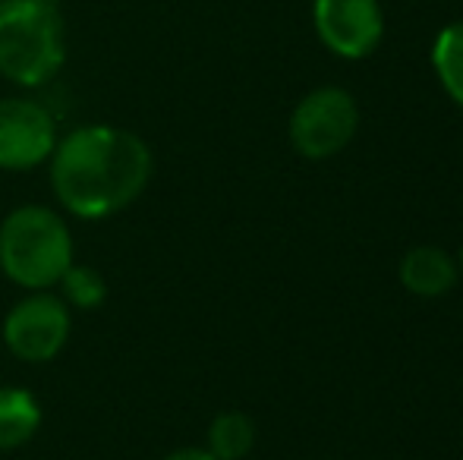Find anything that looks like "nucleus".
Instances as JSON below:
<instances>
[{
  "instance_id": "nucleus-1",
  "label": "nucleus",
  "mask_w": 463,
  "mask_h": 460,
  "mask_svg": "<svg viewBox=\"0 0 463 460\" xmlns=\"http://www.w3.org/2000/svg\"><path fill=\"white\" fill-rule=\"evenodd\" d=\"M48 161L57 202L82 221H101L133 205L155 171L146 139L108 123L80 127L57 139Z\"/></svg>"
},
{
  "instance_id": "nucleus-2",
  "label": "nucleus",
  "mask_w": 463,
  "mask_h": 460,
  "mask_svg": "<svg viewBox=\"0 0 463 460\" xmlns=\"http://www.w3.org/2000/svg\"><path fill=\"white\" fill-rule=\"evenodd\" d=\"M67 61L61 0H0V76L13 86H48Z\"/></svg>"
},
{
  "instance_id": "nucleus-3",
  "label": "nucleus",
  "mask_w": 463,
  "mask_h": 460,
  "mask_svg": "<svg viewBox=\"0 0 463 460\" xmlns=\"http://www.w3.org/2000/svg\"><path fill=\"white\" fill-rule=\"evenodd\" d=\"M70 228L48 205H19L0 224V271L16 287L51 290L73 265Z\"/></svg>"
},
{
  "instance_id": "nucleus-4",
  "label": "nucleus",
  "mask_w": 463,
  "mask_h": 460,
  "mask_svg": "<svg viewBox=\"0 0 463 460\" xmlns=\"http://www.w3.org/2000/svg\"><path fill=\"white\" fill-rule=\"evenodd\" d=\"M360 127V111L350 92L325 86L309 92L290 117V142L299 155L322 161L337 155Z\"/></svg>"
},
{
  "instance_id": "nucleus-5",
  "label": "nucleus",
  "mask_w": 463,
  "mask_h": 460,
  "mask_svg": "<svg viewBox=\"0 0 463 460\" xmlns=\"http://www.w3.org/2000/svg\"><path fill=\"white\" fill-rule=\"evenodd\" d=\"M70 328L73 315L61 296L48 290H29V296L6 313L4 344L23 362H48L70 341Z\"/></svg>"
},
{
  "instance_id": "nucleus-6",
  "label": "nucleus",
  "mask_w": 463,
  "mask_h": 460,
  "mask_svg": "<svg viewBox=\"0 0 463 460\" xmlns=\"http://www.w3.org/2000/svg\"><path fill=\"white\" fill-rule=\"evenodd\" d=\"M57 120L32 99H0V171H32L54 155Z\"/></svg>"
},
{
  "instance_id": "nucleus-7",
  "label": "nucleus",
  "mask_w": 463,
  "mask_h": 460,
  "mask_svg": "<svg viewBox=\"0 0 463 460\" xmlns=\"http://www.w3.org/2000/svg\"><path fill=\"white\" fill-rule=\"evenodd\" d=\"M312 23L325 48L347 61L369 57L384 35V13L378 0H316Z\"/></svg>"
},
{
  "instance_id": "nucleus-8",
  "label": "nucleus",
  "mask_w": 463,
  "mask_h": 460,
  "mask_svg": "<svg viewBox=\"0 0 463 460\" xmlns=\"http://www.w3.org/2000/svg\"><path fill=\"white\" fill-rule=\"evenodd\" d=\"M401 281L416 296H441L458 284V262L439 246H416L403 256Z\"/></svg>"
},
{
  "instance_id": "nucleus-9",
  "label": "nucleus",
  "mask_w": 463,
  "mask_h": 460,
  "mask_svg": "<svg viewBox=\"0 0 463 460\" xmlns=\"http://www.w3.org/2000/svg\"><path fill=\"white\" fill-rule=\"evenodd\" d=\"M42 426V407L35 394L16 385H0V451L23 448Z\"/></svg>"
},
{
  "instance_id": "nucleus-10",
  "label": "nucleus",
  "mask_w": 463,
  "mask_h": 460,
  "mask_svg": "<svg viewBox=\"0 0 463 460\" xmlns=\"http://www.w3.org/2000/svg\"><path fill=\"white\" fill-rule=\"evenodd\" d=\"M256 445V423L246 413H221L208 426V451L218 460H243Z\"/></svg>"
},
{
  "instance_id": "nucleus-11",
  "label": "nucleus",
  "mask_w": 463,
  "mask_h": 460,
  "mask_svg": "<svg viewBox=\"0 0 463 460\" xmlns=\"http://www.w3.org/2000/svg\"><path fill=\"white\" fill-rule=\"evenodd\" d=\"M432 67L445 92L463 108V23L439 32L432 44Z\"/></svg>"
},
{
  "instance_id": "nucleus-12",
  "label": "nucleus",
  "mask_w": 463,
  "mask_h": 460,
  "mask_svg": "<svg viewBox=\"0 0 463 460\" xmlns=\"http://www.w3.org/2000/svg\"><path fill=\"white\" fill-rule=\"evenodd\" d=\"M57 287L63 290L61 300L73 309H95V306H101L104 296H108V281H104L101 271H95L92 265L73 262L67 271H63Z\"/></svg>"
},
{
  "instance_id": "nucleus-13",
  "label": "nucleus",
  "mask_w": 463,
  "mask_h": 460,
  "mask_svg": "<svg viewBox=\"0 0 463 460\" xmlns=\"http://www.w3.org/2000/svg\"><path fill=\"white\" fill-rule=\"evenodd\" d=\"M165 460H218L208 448H180V451H171Z\"/></svg>"
},
{
  "instance_id": "nucleus-14",
  "label": "nucleus",
  "mask_w": 463,
  "mask_h": 460,
  "mask_svg": "<svg viewBox=\"0 0 463 460\" xmlns=\"http://www.w3.org/2000/svg\"><path fill=\"white\" fill-rule=\"evenodd\" d=\"M460 262H463V252H460Z\"/></svg>"
}]
</instances>
